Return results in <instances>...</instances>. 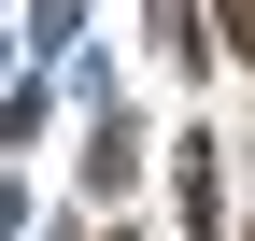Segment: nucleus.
I'll return each instance as SVG.
<instances>
[{
	"label": "nucleus",
	"mask_w": 255,
	"mask_h": 241,
	"mask_svg": "<svg viewBox=\"0 0 255 241\" xmlns=\"http://www.w3.org/2000/svg\"><path fill=\"white\" fill-rule=\"evenodd\" d=\"M227 57H255V0H227Z\"/></svg>",
	"instance_id": "obj_1"
}]
</instances>
